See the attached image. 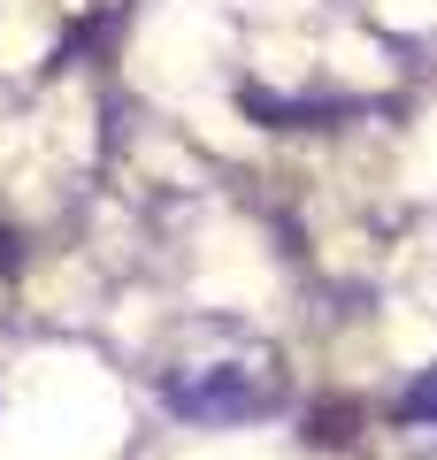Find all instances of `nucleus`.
<instances>
[{
	"label": "nucleus",
	"instance_id": "3",
	"mask_svg": "<svg viewBox=\"0 0 437 460\" xmlns=\"http://www.w3.org/2000/svg\"><path fill=\"white\" fill-rule=\"evenodd\" d=\"M0 261H8V253H0Z\"/></svg>",
	"mask_w": 437,
	"mask_h": 460
},
{
	"label": "nucleus",
	"instance_id": "1",
	"mask_svg": "<svg viewBox=\"0 0 437 460\" xmlns=\"http://www.w3.org/2000/svg\"><path fill=\"white\" fill-rule=\"evenodd\" d=\"M154 392H162V407L177 414V422L245 429V422L284 414L291 376H284V361H276V345L254 338L245 323H184V338L162 361Z\"/></svg>",
	"mask_w": 437,
	"mask_h": 460
},
{
	"label": "nucleus",
	"instance_id": "2",
	"mask_svg": "<svg viewBox=\"0 0 437 460\" xmlns=\"http://www.w3.org/2000/svg\"><path fill=\"white\" fill-rule=\"evenodd\" d=\"M399 422H437V361L399 392Z\"/></svg>",
	"mask_w": 437,
	"mask_h": 460
}]
</instances>
